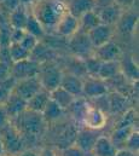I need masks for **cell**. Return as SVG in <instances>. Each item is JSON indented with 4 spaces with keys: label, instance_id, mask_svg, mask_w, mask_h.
<instances>
[{
    "label": "cell",
    "instance_id": "6da1fadb",
    "mask_svg": "<svg viewBox=\"0 0 139 156\" xmlns=\"http://www.w3.org/2000/svg\"><path fill=\"white\" fill-rule=\"evenodd\" d=\"M11 122L21 134L24 145L37 142L45 134L47 128V122L42 117L41 113H36L29 109L23 110L20 115L12 119Z\"/></svg>",
    "mask_w": 139,
    "mask_h": 156
},
{
    "label": "cell",
    "instance_id": "7a4b0ae2",
    "mask_svg": "<svg viewBox=\"0 0 139 156\" xmlns=\"http://www.w3.org/2000/svg\"><path fill=\"white\" fill-rule=\"evenodd\" d=\"M30 12L44 27L45 32L55 29L61 17L68 12L63 0H34L30 4Z\"/></svg>",
    "mask_w": 139,
    "mask_h": 156
},
{
    "label": "cell",
    "instance_id": "3957f363",
    "mask_svg": "<svg viewBox=\"0 0 139 156\" xmlns=\"http://www.w3.org/2000/svg\"><path fill=\"white\" fill-rule=\"evenodd\" d=\"M0 142L2 150L9 155H18L24 150L23 139L12 122H10V125L2 132H0Z\"/></svg>",
    "mask_w": 139,
    "mask_h": 156
},
{
    "label": "cell",
    "instance_id": "277c9868",
    "mask_svg": "<svg viewBox=\"0 0 139 156\" xmlns=\"http://www.w3.org/2000/svg\"><path fill=\"white\" fill-rule=\"evenodd\" d=\"M63 73L53 64H50L48 62L40 64V70L37 73V79L40 81V85L44 90L51 92L56 87L61 86Z\"/></svg>",
    "mask_w": 139,
    "mask_h": 156
},
{
    "label": "cell",
    "instance_id": "5b68a950",
    "mask_svg": "<svg viewBox=\"0 0 139 156\" xmlns=\"http://www.w3.org/2000/svg\"><path fill=\"white\" fill-rule=\"evenodd\" d=\"M41 88L42 87L40 85V81H39L37 76H32V78L16 80L11 92L20 96L24 101H29Z\"/></svg>",
    "mask_w": 139,
    "mask_h": 156
},
{
    "label": "cell",
    "instance_id": "8992f818",
    "mask_svg": "<svg viewBox=\"0 0 139 156\" xmlns=\"http://www.w3.org/2000/svg\"><path fill=\"white\" fill-rule=\"evenodd\" d=\"M68 39H69L68 40V48L75 56L85 58V57H88L90 53H92L93 47L87 37V33L76 32Z\"/></svg>",
    "mask_w": 139,
    "mask_h": 156
},
{
    "label": "cell",
    "instance_id": "52a82bcc",
    "mask_svg": "<svg viewBox=\"0 0 139 156\" xmlns=\"http://www.w3.org/2000/svg\"><path fill=\"white\" fill-rule=\"evenodd\" d=\"M39 70H40V63L35 62L30 58L11 64V76L15 80L37 76Z\"/></svg>",
    "mask_w": 139,
    "mask_h": 156
},
{
    "label": "cell",
    "instance_id": "ba28073f",
    "mask_svg": "<svg viewBox=\"0 0 139 156\" xmlns=\"http://www.w3.org/2000/svg\"><path fill=\"white\" fill-rule=\"evenodd\" d=\"M109 92L104 80L98 76H88L82 80V97L85 98H98L105 96Z\"/></svg>",
    "mask_w": 139,
    "mask_h": 156
},
{
    "label": "cell",
    "instance_id": "9c48e42d",
    "mask_svg": "<svg viewBox=\"0 0 139 156\" xmlns=\"http://www.w3.org/2000/svg\"><path fill=\"white\" fill-rule=\"evenodd\" d=\"M92 56L101 62L117 61L119 57L121 56V48L116 42L110 40L98 47H94L92 51Z\"/></svg>",
    "mask_w": 139,
    "mask_h": 156
},
{
    "label": "cell",
    "instance_id": "30bf717a",
    "mask_svg": "<svg viewBox=\"0 0 139 156\" xmlns=\"http://www.w3.org/2000/svg\"><path fill=\"white\" fill-rule=\"evenodd\" d=\"M55 32L57 35L62 38H69L76 32H79V18L73 16L71 13H64L58 21Z\"/></svg>",
    "mask_w": 139,
    "mask_h": 156
},
{
    "label": "cell",
    "instance_id": "8fae6325",
    "mask_svg": "<svg viewBox=\"0 0 139 156\" xmlns=\"http://www.w3.org/2000/svg\"><path fill=\"white\" fill-rule=\"evenodd\" d=\"M85 127L87 128H92V129H99V128H103L106 123V116H105L104 112L96 108V107H92V105H88L84 116H82V121H81Z\"/></svg>",
    "mask_w": 139,
    "mask_h": 156
},
{
    "label": "cell",
    "instance_id": "7c38bea8",
    "mask_svg": "<svg viewBox=\"0 0 139 156\" xmlns=\"http://www.w3.org/2000/svg\"><path fill=\"white\" fill-rule=\"evenodd\" d=\"M112 34H114L112 27L108 26V24H103V23L98 24L97 27H94L90 32H87V37L91 41L93 48L110 41L112 38Z\"/></svg>",
    "mask_w": 139,
    "mask_h": 156
},
{
    "label": "cell",
    "instance_id": "4fadbf2b",
    "mask_svg": "<svg viewBox=\"0 0 139 156\" xmlns=\"http://www.w3.org/2000/svg\"><path fill=\"white\" fill-rule=\"evenodd\" d=\"M77 131H79V128L74 123L63 125V127H61L56 133V144H57V147L61 148V149H64V148H68L70 145H74Z\"/></svg>",
    "mask_w": 139,
    "mask_h": 156
},
{
    "label": "cell",
    "instance_id": "5bb4252c",
    "mask_svg": "<svg viewBox=\"0 0 139 156\" xmlns=\"http://www.w3.org/2000/svg\"><path fill=\"white\" fill-rule=\"evenodd\" d=\"M98 133L97 129H92V128H81L77 131L76 134V139H75V145L77 148H80L84 153L87 151H92L93 145L98 138Z\"/></svg>",
    "mask_w": 139,
    "mask_h": 156
},
{
    "label": "cell",
    "instance_id": "9a60e30c",
    "mask_svg": "<svg viewBox=\"0 0 139 156\" xmlns=\"http://www.w3.org/2000/svg\"><path fill=\"white\" fill-rule=\"evenodd\" d=\"M137 24H138V13L132 11V9H130V10L122 11V13L116 23V28L119 29V32L121 34L130 35L134 32Z\"/></svg>",
    "mask_w": 139,
    "mask_h": 156
},
{
    "label": "cell",
    "instance_id": "2e32d148",
    "mask_svg": "<svg viewBox=\"0 0 139 156\" xmlns=\"http://www.w3.org/2000/svg\"><path fill=\"white\" fill-rule=\"evenodd\" d=\"M2 107H4L9 119L12 120L17 115H20L23 110L27 109V101H24L23 98H21L17 94L10 92V94L7 96L5 102L2 103Z\"/></svg>",
    "mask_w": 139,
    "mask_h": 156
},
{
    "label": "cell",
    "instance_id": "e0dca14e",
    "mask_svg": "<svg viewBox=\"0 0 139 156\" xmlns=\"http://www.w3.org/2000/svg\"><path fill=\"white\" fill-rule=\"evenodd\" d=\"M123 10H121L116 4H109L106 6L101 7L99 11H97L98 16H99V20L103 24H108V26H116L121 13H122Z\"/></svg>",
    "mask_w": 139,
    "mask_h": 156
},
{
    "label": "cell",
    "instance_id": "ac0fdd59",
    "mask_svg": "<svg viewBox=\"0 0 139 156\" xmlns=\"http://www.w3.org/2000/svg\"><path fill=\"white\" fill-rule=\"evenodd\" d=\"M108 101V110H110L112 114H119L127 110V102L128 97L123 96L120 92L112 91L109 94H106Z\"/></svg>",
    "mask_w": 139,
    "mask_h": 156
},
{
    "label": "cell",
    "instance_id": "d6986e66",
    "mask_svg": "<svg viewBox=\"0 0 139 156\" xmlns=\"http://www.w3.org/2000/svg\"><path fill=\"white\" fill-rule=\"evenodd\" d=\"M28 15H29L28 6L21 4L18 7H16L13 11H11V12L9 13V17H7L9 26H10L11 28L24 29V26H26Z\"/></svg>",
    "mask_w": 139,
    "mask_h": 156
},
{
    "label": "cell",
    "instance_id": "ffe728a7",
    "mask_svg": "<svg viewBox=\"0 0 139 156\" xmlns=\"http://www.w3.org/2000/svg\"><path fill=\"white\" fill-rule=\"evenodd\" d=\"M61 86L74 97H82V80L74 74H63Z\"/></svg>",
    "mask_w": 139,
    "mask_h": 156
},
{
    "label": "cell",
    "instance_id": "44dd1931",
    "mask_svg": "<svg viewBox=\"0 0 139 156\" xmlns=\"http://www.w3.org/2000/svg\"><path fill=\"white\" fill-rule=\"evenodd\" d=\"M67 7L69 13L79 18L85 12L90 10H96V2L94 0H69Z\"/></svg>",
    "mask_w": 139,
    "mask_h": 156
},
{
    "label": "cell",
    "instance_id": "7402d4cb",
    "mask_svg": "<svg viewBox=\"0 0 139 156\" xmlns=\"http://www.w3.org/2000/svg\"><path fill=\"white\" fill-rule=\"evenodd\" d=\"M117 149L112 145L110 139L104 136H99L93 145L92 153L94 156H115Z\"/></svg>",
    "mask_w": 139,
    "mask_h": 156
},
{
    "label": "cell",
    "instance_id": "603a6c76",
    "mask_svg": "<svg viewBox=\"0 0 139 156\" xmlns=\"http://www.w3.org/2000/svg\"><path fill=\"white\" fill-rule=\"evenodd\" d=\"M102 22L99 20V16H98L97 11L96 10H90V11L85 12L82 16L79 17V32L87 33L92 28L97 27Z\"/></svg>",
    "mask_w": 139,
    "mask_h": 156
},
{
    "label": "cell",
    "instance_id": "cb8c5ba5",
    "mask_svg": "<svg viewBox=\"0 0 139 156\" xmlns=\"http://www.w3.org/2000/svg\"><path fill=\"white\" fill-rule=\"evenodd\" d=\"M48 101H50V92L41 88L29 101H27V109L36 112V113H42Z\"/></svg>",
    "mask_w": 139,
    "mask_h": 156
},
{
    "label": "cell",
    "instance_id": "d4e9b609",
    "mask_svg": "<svg viewBox=\"0 0 139 156\" xmlns=\"http://www.w3.org/2000/svg\"><path fill=\"white\" fill-rule=\"evenodd\" d=\"M134 131L133 126H125V127H116L115 131L111 134L110 142L112 143V145L119 150V149H123L126 145V142L128 139V137L131 136V133Z\"/></svg>",
    "mask_w": 139,
    "mask_h": 156
},
{
    "label": "cell",
    "instance_id": "484cf974",
    "mask_svg": "<svg viewBox=\"0 0 139 156\" xmlns=\"http://www.w3.org/2000/svg\"><path fill=\"white\" fill-rule=\"evenodd\" d=\"M119 63H120V73L125 78L133 82L138 80V66L132 57H125L121 61H119Z\"/></svg>",
    "mask_w": 139,
    "mask_h": 156
},
{
    "label": "cell",
    "instance_id": "4316f807",
    "mask_svg": "<svg viewBox=\"0 0 139 156\" xmlns=\"http://www.w3.org/2000/svg\"><path fill=\"white\" fill-rule=\"evenodd\" d=\"M50 98H51L55 103H57L62 109L66 110L70 104L73 103V101H74L76 97H74L73 94H70L69 92H68L67 90H64L62 86H58V87H56L55 90H52V91L50 92Z\"/></svg>",
    "mask_w": 139,
    "mask_h": 156
},
{
    "label": "cell",
    "instance_id": "83f0119b",
    "mask_svg": "<svg viewBox=\"0 0 139 156\" xmlns=\"http://www.w3.org/2000/svg\"><path fill=\"white\" fill-rule=\"evenodd\" d=\"M64 113H66V110L62 109L57 103H55L50 98V101L46 104L45 109L42 110L41 115H42V117L45 119V121L47 123H50V122H57V121H59V119H62V116L64 115Z\"/></svg>",
    "mask_w": 139,
    "mask_h": 156
},
{
    "label": "cell",
    "instance_id": "f1b7e54d",
    "mask_svg": "<svg viewBox=\"0 0 139 156\" xmlns=\"http://www.w3.org/2000/svg\"><path fill=\"white\" fill-rule=\"evenodd\" d=\"M24 30L26 33L30 34L35 37L37 40L42 39L46 34L44 27L40 24V22L34 17V15L29 11V15H28V18H27V22H26V26H24Z\"/></svg>",
    "mask_w": 139,
    "mask_h": 156
},
{
    "label": "cell",
    "instance_id": "f546056e",
    "mask_svg": "<svg viewBox=\"0 0 139 156\" xmlns=\"http://www.w3.org/2000/svg\"><path fill=\"white\" fill-rule=\"evenodd\" d=\"M120 73V63L117 61H108V62H102L101 68L98 72V78L102 80H108L117 75Z\"/></svg>",
    "mask_w": 139,
    "mask_h": 156
},
{
    "label": "cell",
    "instance_id": "4dcf8cb0",
    "mask_svg": "<svg viewBox=\"0 0 139 156\" xmlns=\"http://www.w3.org/2000/svg\"><path fill=\"white\" fill-rule=\"evenodd\" d=\"M9 53H10V59L12 63L27 59L30 56V52L27 51L20 42H11L9 45Z\"/></svg>",
    "mask_w": 139,
    "mask_h": 156
},
{
    "label": "cell",
    "instance_id": "1f68e13d",
    "mask_svg": "<svg viewBox=\"0 0 139 156\" xmlns=\"http://www.w3.org/2000/svg\"><path fill=\"white\" fill-rule=\"evenodd\" d=\"M51 53H52V50H51L50 47H47V46H45V45L37 42V45L32 50L29 58L41 64V63L48 62Z\"/></svg>",
    "mask_w": 139,
    "mask_h": 156
},
{
    "label": "cell",
    "instance_id": "d6a6232c",
    "mask_svg": "<svg viewBox=\"0 0 139 156\" xmlns=\"http://www.w3.org/2000/svg\"><path fill=\"white\" fill-rule=\"evenodd\" d=\"M82 63L85 67V72L88 74V76H98V72H99L101 63H102L101 61H98L93 56H90V57H85Z\"/></svg>",
    "mask_w": 139,
    "mask_h": 156
},
{
    "label": "cell",
    "instance_id": "836d02e7",
    "mask_svg": "<svg viewBox=\"0 0 139 156\" xmlns=\"http://www.w3.org/2000/svg\"><path fill=\"white\" fill-rule=\"evenodd\" d=\"M136 121V112L133 109H128L125 112L122 119L119 121L116 127H125V126H133Z\"/></svg>",
    "mask_w": 139,
    "mask_h": 156
},
{
    "label": "cell",
    "instance_id": "e575fe53",
    "mask_svg": "<svg viewBox=\"0 0 139 156\" xmlns=\"http://www.w3.org/2000/svg\"><path fill=\"white\" fill-rule=\"evenodd\" d=\"M138 144H139V133H138V131L134 129V131L131 133V136L128 137L125 148L128 149V150H131V151H134V153H136V151H138Z\"/></svg>",
    "mask_w": 139,
    "mask_h": 156
},
{
    "label": "cell",
    "instance_id": "d590c367",
    "mask_svg": "<svg viewBox=\"0 0 139 156\" xmlns=\"http://www.w3.org/2000/svg\"><path fill=\"white\" fill-rule=\"evenodd\" d=\"M20 5H21V0H2L0 2V7H1L0 11L9 16V13L13 11L16 7H18Z\"/></svg>",
    "mask_w": 139,
    "mask_h": 156
},
{
    "label": "cell",
    "instance_id": "8d00e7d4",
    "mask_svg": "<svg viewBox=\"0 0 139 156\" xmlns=\"http://www.w3.org/2000/svg\"><path fill=\"white\" fill-rule=\"evenodd\" d=\"M37 42H39V40L36 39L35 37H33V35L28 34V33H26L24 37H23V39L20 41V44H21L27 51H29V52H32V50L37 45Z\"/></svg>",
    "mask_w": 139,
    "mask_h": 156
},
{
    "label": "cell",
    "instance_id": "74e56055",
    "mask_svg": "<svg viewBox=\"0 0 139 156\" xmlns=\"http://www.w3.org/2000/svg\"><path fill=\"white\" fill-rule=\"evenodd\" d=\"M26 34L24 29H20V28H11L10 29V44L11 42H20L23 39Z\"/></svg>",
    "mask_w": 139,
    "mask_h": 156
},
{
    "label": "cell",
    "instance_id": "f35d334b",
    "mask_svg": "<svg viewBox=\"0 0 139 156\" xmlns=\"http://www.w3.org/2000/svg\"><path fill=\"white\" fill-rule=\"evenodd\" d=\"M62 156H85V153L74 144L68 148L62 149Z\"/></svg>",
    "mask_w": 139,
    "mask_h": 156
},
{
    "label": "cell",
    "instance_id": "ab89813d",
    "mask_svg": "<svg viewBox=\"0 0 139 156\" xmlns=\"http://www.w3.org/2000/svg\"><path fill=\"white\" fill-rule=\"evenodd\" d=\"M11 78V64L0 61V82Z\"/></svg>",
    "mask_w": 139,
    "mask_h": 156
},
{
    "label": "cell",
    "instance_id": "60d3db41",
    "mask_svg": "<svg viewBox=\"0 0 139 156\" xmlns=\"http://www.w3.org/2000/svg\"><path fill=\"white\" fill-rule=\"evenodd\" d=\"M10 122H11V120L7 116V114H6L2 104H0V132H2L10 125Z\"/></svg>",
    "mask_w": 139,
    "mask_h": 156
},
{
    "label": "cell",
    "instance_id": "b9f144b4",
    "mask_svg": "<svg viewBox=\"0 0 139 156\" xmlns=\"http://www.w3.org/2000/svg\"><path fill=\"white\" fill-rule=\"evenodd\" d=\"M114 4H116L121 10H130L133 7V5L136 4L137 0H112Z\"/></svg>",
    "mask_w": 139,
    "mask_h": 156
},
{
    "label": "cell",
    "instance_id": "7bdbcfd3",
    "mask_svg": "<svg viewBox=\"0 0 139 156\" xmlns=\"http://www.w3.org/2000/svg\"><path fill=\"white\" fill-rule=\"evenodd\" d=\"M115 156H137V155H136L134 151H131V150L123 148V149H119L116 151V155Z\"/></svg>",
    "mask_w": 139,
    "mask_h": 156
},
{
    "label": "cell",
    "instance_id": "ee69618b",
    "mask_svg": "<svg viewBox=\"0 0 139 156\" xmlns=\"http://www.w3.org/2000/svg\"><path fill=\"white\" fill-rule=\"evenodd\" d=\"M94 2H96V7H103L109 4H112L114 1L112 0H94Z\"/></svg>",
    "mask_w": 139,
    "mask_h": 156
},
{
    "label": "cell",
    "instance_id": "f6af8a7d",
    "mask_svg": "<svg viewBox=\"0 0 139 156\" xmlns=\"http://www.w3.org/2000/svg\"><path fill=\"white\" fill-rule=\"evenodd\" d=\"M17 156H39V154L35 153L34 150H23V151H21Z\"/></svg>",
    "mask_w": 139,
    "mask_h": 156
},
{
    "label": "cell",
    "instance_id": "bcb514c9",
    "mask_svg": "<svg viewBox=\"0 0 139 156\" xmlns=\"http://www.w3.org/2000/svg\"><path fill=\"white\" fill-rule=\"evenodd\" d=\"M39 156H55V153L50 149H44L41 151V154H39Z\"/></svg>",
    "mask_w": 139,
    "mask_h": 156
},
{
    "label": "cell",
    "instance_id": "7dc6e473",
    "mask_svg": "<svg viewBox=\"0 0 139 156\" xmlns=\"http://www.w3.org/2000/svg\"><path fill=\"white\" fill-rule=\"evenodd\" d=\"M34 0H21V4L22 5H26V6H28L29 4H32Z\"/></svg>",
    "mask_w": 139,
    "mask_h": 156
},
{
    "label": "cell",
    "instance_id": "c3c4849f",
    "mask_svg": "<svg viewBox=\"0 0 139 156\" xmlns=\"http://www.w3.org/2000/svg\"><path fill=\"white\" fill-rule=\"evenodd\" d=\"M4 150H2V145H1V142H0V154H2Z\"/></svg>",
    "mask_w": 139,
    "mask_h": 156
},
{
    "label": "cell",
    "instance_id": "681fc988",
    "mask_svg": "<svg viewBox=\"0 0 139 156\" xmlns=\"http://www.w3.org/2000/svg\"><path fill=\"white\" fill-rule=\"evenodd\" d=\"M0 42H1V30H0Z\"/></svg>",
    "mask_w": 139,
    "mask_h": 156
},
{
    "label": "cell",
    "instance_id": "f907efd6",
    "mask_svg": "<svg viewBox=\"0 0 139 156\" xmlns=\"http://www.w3.org/2000/svg\"><path fill=\"white\" fill-rule=\"evenodd\" d=\"M0 156H7V155H4V153H2V154H0Z\"/></svg>",
    "mask_w": 139,
    "mask_h": 156
},
{
    "label": "cell",
    "instance_id": "816d5d0a",
    "mask_svg": "<svg viewBox=\"0 0 139 156\" xmlns=\"http://www.w3.org/2000/svg\"><path fill=\"white\" fill-rule=\"evenodd\" d=\"M1 1H2V0H0V2H1Z\"/></svg>",
    "mask_w": 139,
    "mask_h": 156
}]
</instances>
